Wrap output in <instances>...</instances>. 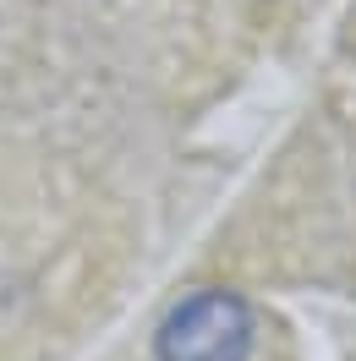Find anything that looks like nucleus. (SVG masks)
<instances>
[{"instance_id":"1","label":"nucleus","mask_w":356,"mask_h":361,"mask_svg":"<svg viewBox=\"0 0 356 361\" xmlns=\"http://www.w3.org/2000/svg\"><path fill=\"white\" fill-rule=\"evenodd\" d=\"M258 345V317L236 290H192L176 301L154 334L159 361H247Z\"/></svg>"}]
</instances>
